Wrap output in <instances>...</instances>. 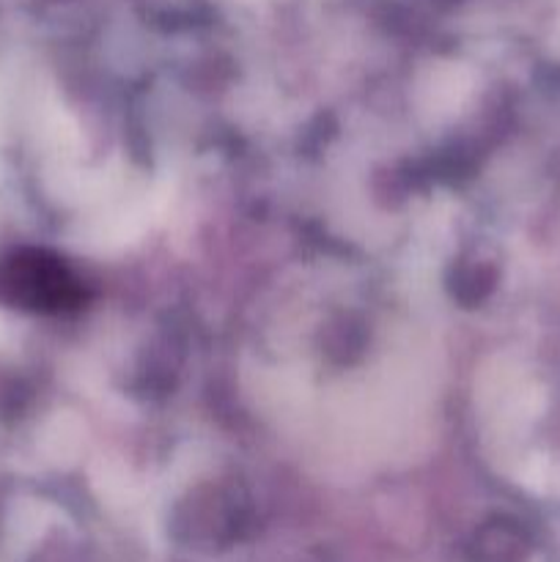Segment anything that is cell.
Masks as SVG:
<instances>
[{
	"mask_svg": "<svg viewBox=\"0 0 560 562\" xmlns=\"http://www.w3.org/2000/svg\"><path fill=\"white\" fill-rule=\"evenodd\" d=\"M0 300L11 307L55 313L80 302V285L58 258L22 250L0 261Z\"/></svg>",
	"mask_w": 560,
	"mask_h": 562,
	"instance_id": "cell-1",
	"label": "cell"
}]
</instances>
